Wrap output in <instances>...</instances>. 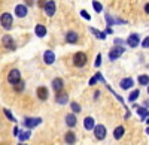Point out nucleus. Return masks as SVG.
Here are the masks:
<instances>
[{
    "instance_id": "1",
    "label": "nucleus",
    "mask_w": 149,
    "mask_h": 145,
    "mask_svg": "<svg viewBox=\"0 0 149 145\" xmlns=\"http://www.w3.org/2000/svg\"><path fill=\"white\" fill-rule=\"evenodd\" d=\"M72 62H73V66L74 67H79L81 69V67L86 66V63H88V55H86V53H84V51H78V53L73 54Z\"/></svg>"
},
{
    "instance_id": "2",
    "label": "nucleus",
    "mask_w": 149,
    "mask_h": 145,
    "mask_svg": "<svg viewBox=\"0 0 149 145\" xmlns=\"http://www.w3.org/2000/svg\"><path fill=\"white\" fill-rule=\"evenodd\" d=\"M0 26H2L3 30H12V27H14V17H12V14L3 12L0 15Z\"/></svg>"
},
{
    "instance_id": "3",
    "label": "nucleus",
    "mask_w": 149,
    "mask_h": 145,
    "mask_svg": "<svg viewBox=\"0 0 149 145\" xmlns=\"http://www.w3.org/2000/svg\"><path fill=\"white\" fill-rule=\"evenodd\" d=\"M22 78H21V72H19V69H17V67H14V69H10L9 72H8V76H6V81H8V84L9 85H12L14 87L17 82H19Z\"/></svg>"
},
{
    "instance_id": "4",
    "label": "nucleus",
    "mask_w": 149,
    "mask_h": 145,
    "mask_svg": "<svg viewBox=\"0 0 149 145\" xmlns=\"http://www.w3.org/2000/svg\"><path fill=\"white\" fill-rule=\"evenodd\" d=\"M124 53H125V48H124V46L113 45L110 48V51H109V60H110V62H115V60H118L119 57H122Z\"/></svg>"
},
{
    "instance_id": "5",
    "label": "nucleus",
    "mask_w": 149,
    "mask_h": 145,
    "mask_svg": "<svg viewBox=\"0 0 149 145\" xmlns=\"http://www.w3.org/2000/svg\"><path fill=\"white\" fill-rule=\"evenodd\" d=\"M93 133H94V138L97 141H104L106 136H107V129H106L104 124H95Z\"/></svg>"
},
{
    "instance_id": "6",
    "label": "nucleus",
    "mask_w": 149,
    "mask_h": 145,
    "mask_svg": "<svg viewBox=\"0 0 149 145\" xmlns=\"http://www.w3.org/2000/svg\"><path fill=\"white\" fill-rule=\"evenodd\" d=\"M22 124L26 126L29 130H31V129L37 127L39 124H42V118L40 117H26L22 120Z\"/></svg>"
},
{
    "instance_id": "7",
    "label": "nucleus",
    "mask_w": 149,
    "mask_h": 145,
    "mask_svg": "<svg viewBox=\"0 0 149 145\" xmlns=\"http://www.w3.org/2000/svg\"><path fill=\"white\" fill-rule=\"evenodd\" d=\"M2 45L6 48L8 51H15L17 50V43H15V39L12 38L10 34H5L2 38Z\"/></svg>"
},
{
    "instance_id": "8",
    "label": "nucleus",
    "mask_w": 149,
    "mask_h": 145,
    "mask_svg": "<svg viewBox=\"0 0 149 145\" xmlns=\"http://www.w3.org/2000/svg\"><path fill=\"white\" fill-rule=\"evenodd\" d=\"M43 12H45V15L48 18H51L55 15V12H57V3L54 2V0H48L45 8H43Z\"/></svg>"
},
{
    "instance_id": "9",
    "label": "nucleus",
    "mask_w": 149,
    "mask_h": 145,
    "mask_svg": "<svg viewBox=\"0 0 149 145\" xmlns=\"http://www.w3.org/2000/svg\"><path fill=\"white\" fill-rule=\"evenodd\" d=\"M64 41H66V43H69V45H76V43L79 42V34H78V32L69 30V32L66 33V36H64Z\"/></svg>"
},
{
    "instance_id": "10",
    "label": "nucleus",
    "mask_w": 149,
    "mask_h": 145,
    "mask_svg": "<svg viewBox=\"0 0 149 145\" xmlns=\"http://www.w3.org/2000/svg\"><path fill=\"white\" fill-rule=\"evenodd\" d=\"M125 42H127V45L130 48H137L140 45V34L139 33H131L128 38L125 39Z\"/></svg>"
},
{
    "instance_id": "11",
    "label": "nucleus",
    "mask_w": 149,
    "mask_h": 145,
    "mask_svg": "<svg viewBox=\"0 0 149 145\" xmlns=\"http://www.w3.org/2000/svg\"><path fill=\"white\" fill-rule=\"evenodd\" d=\"M64 121H66V126L69 129H74V127H76V124H78V117H76V114H74V112H69L64 117Z\"/></svg>"
},
{
    "instance_id": "12",
    "label": "nucleus",
    "mask_w": 149,
    "mask_h": 145,
    "mask_svg": "<svg viewBox=\"0 0 149 145\" xmlns=\"http://www.w3.org/2000/svg\"><path fill=\"white\" fill-rule=\"evenodd\" d=\"M36 96H37V99H39L40 102H46L48 97H49V90L45 85H40V87L36 88Z\"/></svg>"
},
{
    "instance_id": "13",
    "label": "nucleus",
    "mask_w": 149,
    "mask_h": 145,
    "mask_svg": "<svg viewBox=\"0 0 149 145\" xmlns=\"http://www.w3.org/2000/svg\"><path fill=\"white\" fill-rule=\"evenodd\" d=\"M51 85H52L54 93H60V91H63V90H64V79H63V78H60V76H57V78H54V79H52Z\"/></svg>"
},
{
    "instance_id": "14",
    "label": "nucleus",
    "mask_w": 149,
    "mask_h": 145,
    "mask_svg": "<svg viewBox=\"0 0 149 145\" xmlns=\"http://www.w3.org/2000/svg\"><path fill=\"white\" fill-rule=\"evenodd\" d=\"M43 63L48 64V66H51L55 63V53L52 50H46L43 53Z\"/></svg>"
},
{
    "instance_id": "15",
    "label": "nucleus",
    "mask_w": 149,
    "mask_h": 145,
    "mask_svg": "<svg viewBox=\"0 0 149 145\" xmlns=\"http://www.w3.org/2000/svg\"><path fill=\"white\" fill-rule=\"evenodd\" d=\"M64 142H66V145H74L76 144V141H78V138H76V133H74L73 130H67L66 133H64Z\"/></svg>"
},
{
    "instance_id": "16",
    "label": "nucleus",
    "mask_w": 149,
    "mask_h": 145,
    "mask_svg": "<svg viewBox=\"0 0 149 145\" xmlns=\"http://www.w3.org/2000/svg\"><path fill=\"white\" fill-rule=\"evenodd\" d=\"M119 87L122 90H131L134 87V79L131 76H127V78H122L121 82H119Z\"/></svg>"
},
{
    "instance_id": "17",
    "label": "nucleus",
    "mask_w": 149,
    "mask_h": 145,
    "mask_svg": "<svg viewBox=\"0 0 149 145\" xmlns=\"http://www.w3.org/2000/svg\"><path fill=\"white\" fill-rule=\"evenodd\" d=\"M82 123H84V129H85L86 132H93V130H94V127H95V120H94L91 115L85 117Z\"/></svg>"
},
{
    "instance_id": "18",
    "label": "nucleus",
    "mask_w": 149,
    "mask_h": 145,
    "mask_svg": "<svg viewBox=\"0 0 149 145\" xmlns=\"http://www.w3.org/2000/svg\"><path fill=\"white\" fill-rule=\"evenodd\" d=\"M29 14V8L26 5H17L15 6V17L18 18H26Z\"/></svg>"
},
{
    "instance_id": "19",
    "label": "nucleus",
    "mask_w": 149,
    "mask_h": 145,
    "mask_svg": "<svg viewBox=\"0 0 149 145\" xmlns=\"http://www.w3.org/2000/svg\"><path fill=\"white\" fill-rule=\"evenodd\" d=\"M55 102H57V105H66L69 102V94L64 90L60 93H55Z\"/></svg>"
},
{
    "instance_id": "20",
    "label": "nucleus",
    "mask_w": 149,
    "mask_h": 145,
    "mask_svg": "<svg viewBox=\"0 0 149 145\" xmlns=\"http://www.w3.org/2000/svg\"><path fill=\"white\" fill-rule=\"evenodd\" d=\"M113 139L115 141H121L122 138H124V135H125V127H124L122 124L121 126H116L115 129H113Z\"/></svg>"
},
{
    "instance_id": "21",
    "label": "nucleus",
    "mask_w": 149,
    "mask_h": 145,
    "mask_svg": "<svg viewBox=\"0 0 149 145\" xmlns=\"http://www.w3.org/2000/svg\"><path fill=\"white\" fill-rule=\"evenodd\" d=\"M48 33L46 27L43 26V24H36V27H34V34L37 36V38H45Z\"/></svg>"
},
{
    "instance_id": "22",
    "label": "nucleus",
    "mask_w": 149,
    "mask_h": 145,
    "mask_svg": "<svg viewBox=\"0 0 149 145\" xmlns=\"http://www.w3.org/2000/svg\"><path fill=\"white\" fill-rule=\"evenodd\" d=\"M136 111H137V115L140 117L142 121H145V120L149 117V109H148V108H145V106H139Z\"/></svg>"
},
{
    "instance_id": "23",
    "label": "nucleus",
    "mask_w": 149,
    "mask_h": 145,
    "mask_svg": "<svg viewBox=\"0 0 149 145\" xmlns=\"http://www.w3.org/2000/svg\"><path fill=\"white\" fill-rule=\"evenodd\" d=\"M90 32H91V33L95 36L97 39H100V41H104V39H106V36H107L104 32H100V30L95 29V27H90Z\"/></svg>"
},
{
    "instance_id": "24",
    "label": "nucleus",
    "mask_w": 149,
    "mask_h": 145,
    "mask_svg": "<svg viewBox=\"0 0 149 145\" xmlns=\"http://www.w3.org/2000/svg\"><path fill=\"white\" fill-rule=\"evenodd\" d=\"M31 138V130H24V132H19V135H18V141L19 142H26Z\"/></svg>"
},
{
    "instance_id": "25",
    "label": "nucleus",
    "mask_w": 149,
    "mask_h": 145,
    "mask_svg": "<svg viewBox=\"0 0 149 145\" xmlns=\"http://www.w3.org/2000/svg\"><path fill=\"white\" fill-rule=\"evenodd\" d=\"M139 96H140V90H139V88L131 90V91H130V94H128V102H130V103H134L136 100L139 99Z\"/></svg>"
},
{
    "instance_id": "26",
    "label": "nucleus",
    "mask_w": 149,
    "mask_h": 145,
    "mask_svg": "<svg viewBox=\"0 0 149 145\" xmlns=\"http://www.w3.org/2000/svg\"><path fill=\"white\" fill-rule=\"evenodd\" d=\"M24 88H26V82H24L22 79L19 81V82H17L14 87H12V90H14V93H17V94H21L22 91H24Z\"/></svg>"
},
{
    "instance_id": "27",
    "label": "nucleus",
    "mask_w": 149,
    "mask_h": 145,
    "mask_svg": "<svg viewBox=\"0 0 149 145\" xmlns=\"http://www.w3.org/2000/svg\"><path fill=\"white\" fill-rule=\"evenodd\" d=\"M137 82H139V85L148 87V85H149V75H146V74L139 75V76H137Z\"/></svg>"
},
{
    "instance_id": "28",
    "label": "nucleus",
    "mask_w": 149,
    "mask_h": 145,
    "mask_svg": "<svg viewBox=\"0 0 149 145\" xmlns=\"http://www.w3.org/2000/svg\"><path fill=\"white\" fill-rule=\"evenodd\" d=\"M3 114H5V117L9 120L10 123H15V124H17V118L14 117V114L10 112V109H8V108H3Z\"/></svg>"
},
{
    "instance_id": "29",
    "label": "nucleus",
    "mask_w": 149,
    "mask_h": 145,
    "mask_svg": "<svg viewBox=\"0 0 149 145\" xmlns=\"http://www.w3.org/2000/svg\"><path fill=\"white\" fill-rule=\"evenodd\" d=\"M104 85H106V88H107V90H109V91H110L112 94H113V96H115V97H116V99H118V100H119V102H121V103L124 105V106H125V102H124V99H122V97H121V96H119V94H118V93H116V91H115L113 88H112V87L109 85V84H104ZM125 108H127V106H125Z\"/></svg>"
},
{
    "instance_id": "30",
    "label": "nucleus",
    "mask_w": 149,
    "mask_h": 145,
    "mask_svg": "<svg viewBox=\"0 0 149 145\" xmlns=\"http://www.w3.org/2000/svg\"><path fill=\"white\" fill-rule=\"evenodd\" d=\"M70 109H72V112H74V114L78 115L82 111V108H81V105L78 102H70Z\"/></svg>"
},
{
    "instance_id": "31",
    "label": "nucleus",
    "mask_w": 149,
    "mask_h": 145,
    "mask_svg": "<svg viewBox=\"0 0 149 145\" xmlns=\"http://www.w3.org/2000/svg\"><path fill=\"white\" fill-rule=\"evenodd\" d=\"M104 20H106V24H107V27H112L115 24V18L112 17L110 14H104Z\"/></svg>"
},
{
    "instance_id": "32",
    "label": "nucleus",
    "mask_w": 149,
    "mask_h": 145,
    "mask_svg": "<svg viewBox=\"0 0 149 145\" xmlns=\"http://www.w3.org/2000/svg\"><path fill=\"white\" fill-rule=\"evenodd\" d=\"M93 8H94V11L97 12V14L103 12V5H102L100 2H97V0H94V2H93Z\"/></svg>"
},
{
    "instance_id": "33",
    "label": "nucleus",
    "mask_w": 149,
    "mask_h": 145,
    "mask_svg": "<svg viewBox=\"0 0 149 145\" xmlns=\"http://www.w3.org/2000/svg\"><path fill=\"white\" fill-rule=\"evenodd\" d=\"M140 45H142V48H145V50H149V36H146V38L140 42Z\"/></svg>"
},
{
    "instance_id": "34",
    "label": "nucleus",
    "mask_w": 149,
    "mask_h": 145,
    "mask_svg": "<svg viewBox=\"0 0 149 145\" xmlns=\"http://www.w3.org/2000/svg\"><path fill=\"white\" fill-rule=\"evenodd\" d=\"M94 66H95V67H100V66H102V54H100V53H98V54H97V57H95Z\"/></svg>"
},
{
    "instance_id": "35",
    "label": "nucleus",
    "mask_w": 149,
    "mask_h": 145,
    "mask_svg": "<svg viewBox=\"0 0 149 145\" xmlns=\"http://www.w3.org/2000/svg\"><path fill=\"white\" fill-rule=\"evenodd\" d=\"M113 43H115V45H119V46H124V45H125L127 42H125V39H121V38H115Z\"/></svg>"
},
{
    "instance_id": "36",
    "label": "nucleus",
    "mask_w": 149,
    "mask_h": 145,
    "mask_svg": "<svg viewBox=\"0 0 149 145\" xmlns=\"http://www.w3.org/2000/svg\"><path fill=\"white\" fill-rule=\"evenodd\" d=\"M81 17H82L84 20H86V21H91V15H90L86 11H81Z\"/></svg>"
},
{
    "instance_id": "37",
    "label": "nucleus",
    "mask_w": 149,
    "mask_h": 145,
    "mask_svg": "<svg viewBox=\"0 0 149 145\" xmlns=\"http://www.w3.org/2000/svg\"><path fill=\"white\" fill-rule=\"evenodd\" d=\"M97 82H98V78H97V76L94 75V76H91V79L88 81V85H90V87H94Z\"/></svg>"
},
{
    "instance_id": "38",
    "label": "nucleus",
    "mask_w": 149,
    "mask_h": 145,
    "mask_svg": "<svg viewBox=\"0 0 149 145\" xmlns=\"http://www.w3.org/2000/svg\"><path fill=\"white\" fill-rule=\"evenodd\" d=\"M19 132H21V130H19V127H18V126H15L14 129H12V135H14L15 138H18V135H19Z\"/></svg>"
},
{
    "instance_id": "39",
    "label": "nucleus",
    "mask_w": 149,
    "mask_h": 145,
    "mask_svg": "<svg viewBox=\"0 0 149 145\" xmlns=\"http://www.w3.org/2000/svg\"><path fill=\"white\" fill-rule=\"evenodd\" d=\"M95 76L98 78V81H100V82H103V84H107V82H106V79H104V76L100 74V72H97V74H95Z\"/></svg>"
},
{
    "instance_id": "40",
    "label": "nucleus",
    "mask_w": 149,
    "mask_h": 145,
    "mask_svg": "<svg viewBox=\"0 0 149 145\" xmlns=\"http://www.w3.org/2000/svg\"><path fill=\"white\" fill-rule=\"evenodd\" d=\"M46 2H48V0H37L36 3H37V6H39L40 9H43V8H45V5H46Z\"/></svg>"
},
{
    "instance_id": "41",
    "label": "nucleus",
    "mask_w": 149,
    "mask_h": 145,
    "mask_svg": "<svg viewBox=\"0 0 149 145\" xmlns=\"http://www.w3.org/2000/svg\"><path fill=\"white\" fill-rule=\"evenodd\" d=\"M24 5H26L27 8H31L34 5V0H24Z\"/></svg>"
},
{
    "instance_id": "42",
    "label": "nucleus",
    "mask_w": 149,
    "mask_h": 145,
    "mask_svg": "<svg viewBox=\"0 0 149 145\" xmlns=\"http://www.w3.org/2000/svg\"><path fill=\"white\" fill-rule=\"evenodd\" d=\"M98 97H100V90H95V91H94V94H93V99H94V100H97Z\"/></svg>"
},
{
    "instance_id": "43",
    "label": "nucleus",
    "mask_w": 149,
    "mask_h": 145,
    "mask_svg": "<svg viewBox=\"0 0 149 145\" xmlns=\"http://www.w3.org/2000/svg\"><path fill=\"white\" fill-rule=\"evenodd\" d=\"M143 11H145V14H146V15H149V2L143 6Z\"/></svg>"
},
{
    "instance_id": "44",
    "label": "nucleus",
    "mask_w": 149,
    "mask_h": 145,
    "mask_svg": "<svg viewBox=\"0 0 149 145\" xmlns=\"http://www.w3.org/2000/svg\"><path fill=\"white\" fill-rule=\"evenodd\" d=\"M104 33H106V34H112V33H113V29H112V27H106Z\"/></svg>"
},
{
    "instance_id": "45",
    "label": "nucleus",
    "mask_w": 149,
    "mask_h": 145,
    "mask_svg": "<svg viewBox=\"0 0 149 145\" xmlns=\"http://www.w3.org/2000/svg\"><path fill=\"white\" fill-rule=\"evenodd\" d=\"M143 106H145V108H148V109H149V99L143 102Z\"/></svg>"
},
{
    "instance_id": "46",
    "label": "nucleus",
    "mask_w": 149,
    "mask_h": 145,
    "mask_svg": "<svg viewBox=\"0 0 149 145\" xmlns=\"http://www.w3.org/2000/svg\"><path fill=\"white\" fill-rule=\"evenodd\" d=\"M145 132H146V135H149V126L146 127V130H145Z\"/></svg>"
},
{
    "instance_id": "47",
    "label": "nucleus",
    "mask_w": 149,
    "mask_h": 145,
    "mask_svg": "<svg viewBox=\"0 0 149 145\" xmlns=\"http://www.w3.org/2000/svg\"><path fill=\"white\" fill-rule=\"evenodd\" d=\"M146 124H148V126H149V117H148V118H146Z\"/></svg>"
},
{
    "instance_id": "48",
    "label": "nucleus",
    "mask_w": 149,
    "mask_h": 145,
    "mask_svg": "<svg viewBox=\"0 0 149 145\" xmlns=\"http://www.w3.org/2000/svg\"><path fill=\"white\" fill-rule=\"evenodd\" d=\"M18 145H27V144H26V142H19Z\"/></svg>"
},
{
    "instance_id": "49",
    "label": "nucleus",
    "mask_w": 149,
    "mask_h": 145,
    "mask_svg": "<svg viewBox=\"0 0 149 145\" xmlns=\"http://www.w3.org/2000/svg\"><path fill=\"white\" fill-rule=\"evenodd\" d=\"M146 91H148V94H149V85H148V88H146Z\"/></svg>"
},
{
    "instance_id": "50",
    "label": "nucleus",
    "mask_w": 149,
    "mask_h": 145,
    "mask_svg": "<svg viewBox=\"0 0 149 145\" xmlns=\"http://www.w3.org/2000/svg\"><path fill=\"white\" fill-rule=\"evenodd\" d=\"M0 145H6V144H3V142H0Z\"/></svg>"
}]
</instances>
